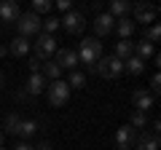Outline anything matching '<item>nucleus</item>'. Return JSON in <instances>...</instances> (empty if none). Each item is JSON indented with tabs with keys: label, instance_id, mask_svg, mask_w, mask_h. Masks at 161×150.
<instances>
[{
	"label": "nucleus",
	"instance_id": "obj_26",
	"mask_svg": "<svg viewBox=\"0 0 161 150\" xmlns=\"http://www.w3.org/2000/svg\"><path fill=\"white\" fill-rule=\"evenodd\" d=\"M129 126H132V129H145V126H148V113H137V110H134Z\"/></svg>",
	"mask_w": 161,
	"mask_h": 150
},
{
	"label": "nucleus",
	"instance_id": "obj_13",
	"mask_svg": "<svg viewBox=\"0 0 161 150\" xmlns=\"http://www.w3.org/2000/svg\"><path fill=\"white\" fill-rule=\"evenodd\" d=\"M132 104L137 107V113H148V110L153 107V94L145 91V88H137V91L132 94Z\"/></svg>",
	"mask_w": 161,
	"mask_h": 150
},
{
	"label": "nucleus",
	"instance_id": "obj_3",
	"mask_svg": "<svg viewBox=\"0 0 161 150\" xmlns=\"http://www.w3.org/2000/svg\"><path fill=\"white\" fill-rule=\"evenodd\" d=\"M40 16L38 13H32V11H27V13H19V19H16V29H19V38H30V35H40Z\"/></svg>",
	"mask_w": 161,
	"mask_h": 150
},
{
	"label": "nucleus",
	"instance_id": "obj_27",
	"mask_svg": "<svg viewBox=\"0 0 161 150\" xmlns=\"http://www.w3.org/2000/svg\"><path fill=\"white\" fill-rule=\"evenodd\" d=\"M19 121H22L19 113H8V115H6V134H14V129H16Z\"/></svg>",
	"mask_w": 161,
	"mask_h": 150
},
{
	"label": "nucleus",
	"instance_id": "obj_21",
	"mask_svg": "<svg viewBox=\"0 0 161 150\" xmlns=\"http://www.w3.org/2000/svg\"><path fill=\"white\" fill-rule=\"evenodd\" d=\"M132 54H134V43H129V40H118V43H115V54H113L115 59L126 62V59L132 56Z\"/></svg>",
	"mask_w": 161,
	"mask_h": 150
},
{
	"label": "nucleus",
	"instance_id": "obj_33",
	"mask_svg": "<svg viewBox=\"0 0 161 150\" xmlns=\"http://www.w3.org/2000/svg\"><path fill=\"white\" fill-rule=\"evenodd\" d=\"M14 150H35V147L30 142H16V147H14Z\"/></svg>",
	"mask_w": 161,
	"mask_h": 150
},
{
	"label": "nucleus",
	"instance_id": "obj_9",
	"mask_svg": "<svg viewBox=\"0 0 161 150\" xmlns=\"http://www.w3.org/2000/svg\"><path fill=\"white\" fill-rule=\"evenodd\" d=\"M134 139H137V129H132V126H121L118 131H115V145H118V150H129L134 145Z\"/></svg>",
	"mask_w": 161,
	"mask_h": 150
},
{
	"label": "nucleus",
	"instance_id": "obj_7",
	"mask_svg": "<svg viewBox=\"0 0 161 150\" xmlns=\"http://www.w3.org/2000/svg\"><path fill=\"white\" fill-rule=\"evenodd\" d=\"M35 134H38V121H35V118H22V121L16 123V129H14L11 137H19L22 142H27V139L35 137Z\"/></svg>",
	"mask_w": 161,
	"mask_h": 150
},
{
	"label": "nucleus",
	"instance_id": "obj_15",
	"mask_svg": "<svg viewBox=\"0 0 161 150\" xmlns=\"http://www.w3.org/2000/svg\"><path fill=\"white\" fill-rule=\"evenodd\" d=\"M115 27V19L110 16V13H97V19H94V32L99 35V38H105V35H110Z\"/></svg>",
	"mask_w": 161,
	"mask_h": 150
},
{
	"label": "nucleus",
	"instance_id": "obj_30",
	"mask_svg": "<svg viewBox=\"0 0 161 150\" xmlns=\"http://www.w3.org/2000/svg\"><path fill=\"white\" fill-rule=\"evenodd\" d=\"M57 8L67 13V11H73V3H70V0H59V3H57Z\"/></svg>",
	"mask_w": 161,
	"mask_h": 150
},
{
	"label": "nucleus",
	"instance_id": "obj_29",
	"mask_svg": "<svg viewBox=\"0 0 161 150\" xmlns=\"http://www.w3.org/2000/svg\"><path fill=\"white\" fill-rule=\"evenodd\" d=\"M158 83H161V78H158V72H156L153 78H150V94H153V99L158 97V91H161V86H158Z\"/></svg>",
	"mask_w": 161,
	"mask_h": 150
},
{
	"label": "nucleus",
	"instance_id": "obj_17",
	"mask_svg": "<svg viewBox=\"0 0 161 150\" xmlns=\"http://www.w3.org/2000/svg\"><path fill=\"white\" fill-rule=\"evenodd\" d=\"M134 27H137V24L132 22V19H115V32H118V38L121 40H129V38H132V32H134Z\"/></svg>",
	"mask_w": 161,
	"mask_h": 150
},
{
	"label": "nucleus",
	"instance_id": "obj_24",
	"mask_svg": "<svg viewBox=\"0 0 161 150\" xmlns=\"http://www.w3.org/2000/svg\"><path fill=\"white\" fill-rule=\"evenodd\" d=\"M67 86H70V88H83V86H86V75L78 72V70H73L70 78H67Z\"/></svg>",
	"mask_w": 161,
	"mask_h": 150
},
{
	"label": "nucleus",
	"instance_id": "obj_35",
	"mask_svg": "<svg viewBox=\"0 0 161 150\" xmlns=\"http://www.w3.org/2000/svg\"><path fill=\"white\" fill-rule=\"evenodd\" d=\"M6 54H8V48H6V46H0V56H6Z\"/></svg>",
	"mask_w": 161,
	"mask_h": 150
},
{
	"label": "nucleus",
	"instance_id": "obj_23",
	"mask_svg": "<svg viewBox=\"0 0 161 150\" xmlns=\"http://www.w3.org/2000/svg\"><path fill=\"white\" fill-rule=\"evenodd\" d=\"M158 38H161V27H158V24H150V27L145 29V35H142V40L150 43V46H156V43H158Z\"/></svg>",
	"mask_w": 161,
	"mask_h": 150
},
{
	"label": "nucleus",
	"instance_id": "obj_11",
	"mask_svg": "<svg viewBox=\"0 0 161 150\" xmlns=\"http://www.w3.org/2000/svg\"><path fill=\"white\" fill-rule=\"evenodd\" d=\"M19 3L16 0H3V3H0V22L3 24H11V22H16L19 19Z\"/></svg>",
	"mask_w": 161,
	"mask_h": 150
},
{
	"label": "nucleus",
	"instance_id": "obj_10",
	"mask_svg": "<svg viewBox=\"0 0 161 150\" xmlns=\"http://www.w3.org/2000/svg\"><path fill=\"white\" fill-rule=\"evenodd\" d=\"M54 62H57L62 70H70V72L80 64V62H78V54H75L73 48H59V54H57V59H54Z\"/></svg>",
	"mask_w": 161,
	"mask_h": 150
},
{
	"label": "nucleus",
	"instance_id": "obj_16",
	"mask_svg": "<svg viewBox=\"0 0 161 150\" xmlns=\"http://www.w3.org/2000/svg\"><path fill=\"white\" fill-rule=\"evenodd\" d=\"M108 13L113 19H129V13H132V3H126V0H113Z\"/></svg>",
	"mask_w": 161,
	"mask_h": 150
},
{
	"label": "nucleus",
	"instance_id": "obj_8",
	"mask_svg": "<svg viewBox=\"0 0 161 150\" xmlns=\"http://www.w3.org/2000/svg\"><path fill=\"white\" fill-rule=\"evenodd\" d=\"M132 13H134V22L150 24V22L156 19V13H158V8H156V6H148V3H137V6H132Z\"/></svg>",
	"mask_w": 161,
	"mask_h": 150
},
{
	"label": "nucleus",
	"instance_id": "obj_37",
	"mask_svg": "<svg viewBox=\"0 0 161 150\" xmlns=\"http://www.w3.org/2000/svg\"><path fill=\"white\" fill-rule=\"evenodd\" d=\"M0 147H3V134H0Z\"/></svg>",
	"mask_w": 161,
	"mask_h": 150
},
{
	"label": "nucleus",
	"instance_id": "obj_22",
	"mask_svg": "<svg viewBox=\"0 0 161 150\" xmlns=\"http://www.w3.org/2000/svg\"><path fill=\"white\" fill-rule=\"evenodd\" d=\"M134 56L137 59H150V56H156V46H150V43H145V40H140V43H134Z\"/></svg>",
	"mask_w": 161,
	"mask_h": 150
},
{
	"label": "nucleus",
	"instance_id": "obj_2",
	"mask_svg": "<svg viewBox=\"0 0 161 150\" xmlns=\"http://www.w3.org/2000/svg\"><path fill=\"white\" fill-rule=\"evenodd\" d=\"M46 94H48V104L51 107H62L64 102L70 99V86H67V81H51L46 86Z\"/></svg>",
	"mask_w": 161,
	"mask_h": 150
},
{
	"label": "nucleus",
	"instance_id": "obj_12",
	"mask_svg": "<svg viewBox=\"0 0 161 150\" xmlns=\"http://www.w3.org/2000/svg\"><path fill=\"white\" fill-rule=\"evenodd\" d=\"M46 86H48V81H46L40 72H35V75H30V78H27V83H24V91H27V97H38V94L46 91Z\"/></svg>",
	"mask_w": 161,
	"mask_h": 150
},
{
	"label": "nucleus",
	"instance_id": "obj_19",
	"mask_svg": "<svg viewBox=\"0 0 161 150\" xmlns=\"http://www.w3.org/2000/svg\"><path fill=\"white\" fill-rule=\"evenodd\" d=\"M124 72H129V75H142V72H145V62L132 54V56L124 62Z\"/></svg>",
	"mask_w": 161,
	"mask_h": 150
},
{
	"label": "nucleus",
	"instance_id": "obj_32",
	"mask_svg": "<svg viewBox=\"0 0 161 150\" xmlns=\"http://www.w3.org/2000/svg\"><path fill=\"white\" fill-rule=\"evenodd\" d=\"M40 67H43V62H38V59H32V62H30V70H32V75H35V72H40Z\"/></svg>",
	"mask_w": 161,
	"mask_h": 150
},
{
	"label": "nucleus",
	"instance_id": "obj_34",
	"mask_svg": "<svg viewBox=\"0 0 161 150\" xmlns=\"http://www.w3.org/2000/svg\"><path fill=\"white\" fill-rule=\"evenodd\" d=\"M35 150H54V147H51V145H48V142H40V145H38V147H35Z\"/></svg>",
	"mask_w": 161,
	"mask_h": 150
},
{
	"label": "nucleus",
	"instance_id": "obj_38",
	"mask_svg": "<svg viewBox=\"0 0 161 150\" xmlns=\"http://www.w3.org/2000/svg\"><path fill=\"white\" fill-rule=\"evenodd\" d=\"M0 150H6V147H0Z\"/></svg>",
	"mask_w": 161,
	"mask_h": 150
},
{
	"label": "nucleus",
	"instance_id": "obj_18",
	"mask_svg": "<svg viewBox=\"0 0 161 150\" xmlns=\"http://www.w3.org/2000/svg\"><path fill=\"white\" fill-rule=\"evenodd\" d=\"M27 51H30V40L27 38H14L11 46H8V54H11V56H24Z\"/></svg>",
	"mask_w": 161,
	"mask_h": 150
},
{
	"label": "nucleus",
	"instance_id": "obj_36",
	"mask_svg": "<svg viewBox=\"0 0 161 150\" xmlns=\"http://www.w3.org/2000/svg\"><path fill=\"white\" fill-rule=\"evenodd\" d=\"M3 83H6V75H3V72H0V86H3Z\"/></svg>",
	"mask_w": 161,
	"mask_h": 150
},
{
	"label": "nucleus",
	"instance_id": "obj_14",
	"mask_svg": "<svg viewBox=\"0 0 161 150\" xmlns=\"http://www.w3.org/2000/svg\"><path fill=\"white\" fill-rule=\"evenodd\" d=\"M134 145H137V150H158V134H153L150 129H142V134H137Z\"/></svg>",
	"mask_w": 161,
	"mask_h": 150
},
{
	"label": "nucleus",
	"instance_id": "obj_1",
	"mask_svg": "<svg viewBox=\"0 0 161 150\" xmlns=\"http://www.w3.org/2000/svg\"><path fill=\"white\" fill-rule=\"evenodd\" d=\"M75 54H78V62L86 64L89 72H97V62H99V56H102V43H99L97 38H83Z\"/></svg>",
	"mask_w": 161,
	"mask_h": 150
},
{
	"label": "nucleus",
	"instance_id": "obj_31",
	"mask_svg": "<svg viewBox=\"0 0 161 150\" xmlns=\"http://www.w3.org/2000/svg\"><path fill=\"white\" fill-rule=\"evenodd\" d=\"M14 99H19V102H27L30 97H27V91H24V88H19V91L14 94Z\"/></svg>",
	"mask_w": 161,
	"mask_h": 150
},
{
	"label": "nucleus",
	"instance_id": "obj_6",
	"mask_svg": "<svg viewBox=\"0 0 161 150\" xmlns=\"http://www.w3.org/2000/svg\"><path fill=\"white\" fill-rule=\"evenodd\" d=\"M59 24L64 27V32H70V35H80L83 32V27H86V19H83V13L80 11H67L62 19H59Z\"/></svg>",
	"mask_w": 161,
	"mask_h": 150
},
{
	"label": "nucleus",
	"instance_id": "obj_28",
	"mask_svg": "<svg viewBox=\"0 0 161 150\" xmlns=\"http://www.w3.org/2000/svg\"><path fill=\"white\" fill-rule=\"evenodd\" d=\"M40 29H43L46 35H51L54 29H59V19H57V16H54V19H46V22L40 24Z\"/></svg>",
	"mask_w": 161,
	"mask_h": 150
},
{
	"label": "nucleus",
	"instance_id": "obj_20",
	"mask_svg": "<svg viewBox=\"0 0 161 150\" xmlns=\"http://www.w3.org/2000/svg\"><path fill=\"white\" fill-rule=\"evenodd\" d=\"M40 75H43L46 81H59V75H62V67H59L57 62H43V67H40Z\"/></svg>",
	"mask_w": 161,
	"mask_h": 150
},
{
	"label": "nucleus",
	"instance_id": "obj_4",
	"mask_svg": "<svg viewBox=\"0 0 161 150\" xmlns=\"http://www.w3.org/2000/svg\"><path fill=\"white\" fill-rule=\"evenodd\" d=\"M97 72L102 75V78H108V81H115V78L124 72V62H121V59H115L113 54H110V56H99Z\"/></svg>",
	"mask_w": 161,
	"mask_h": 150
},
{
	"label": "nucleus",
	"instance_id": "obj_5",
	"mask_svg": "<svg viewBox=\"0 0 161 150\" xmlns=\"http://www.w3.org/2000/svg\"><path fill=\"white\" fill-rule=\"evenodd\" d=\"M32 51H35L32 59H38V62H48V56L57 51V40H54V35L40 32V35H38V43L32 46Z\"/></svg>",
	"mask_w": 161,
	"mask_h": 150
},
{
	"label": "nucleus",
	"instance_id": "obj_25",
	"mask_svg": "<svg viewBox=\"0 0 161 150\" xmlns=\"http://www.w3.org/2000/svg\"><path fill=\"white\" fill-rule=\"evenodd\" d=\"M51 8H54L51 0H32V13H38V16L40 13H48Z\"/></svg>",
	"mask_w": 161,
	"mask_h": 150
}]
</instances>
